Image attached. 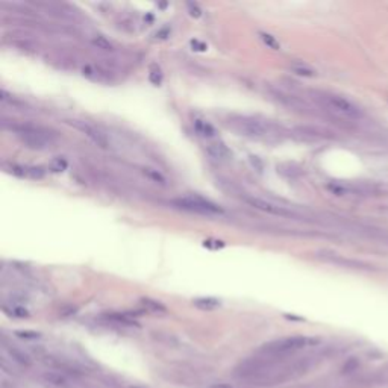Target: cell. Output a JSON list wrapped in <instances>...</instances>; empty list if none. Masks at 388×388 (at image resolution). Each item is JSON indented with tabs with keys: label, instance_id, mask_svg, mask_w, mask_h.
Returning <instances> with one entry per match:
<instances>
[{
	"label": "cell",
	"instance_id": "1",
	"mask_svg": "<svg viewBox=\"0 0 388 388\" xmlns=\"http://www.w3.org/2000/svg\"><path fill=\"white\" fill-rule=\"evenodd\" d=\"M311 343H314V340H310L307 337H288V338H281L265 344L261 349V352L267 356H284V355H290L297 350H302Z\"/></svg>",
	"mask_w": 388,
	"mask_h": 388
},
{
	"label": "cell",
	"instance_id": "2",
	"mask_svg": "<svg viewBox=\"0 0 388 388\" xmlns=\"http://www.w3.org/2000/svg\"><path fill=\"white\" fill-rule=\"evenodd\" d=\"M172 203L176 205L178 208L197 212V214H221L223 212V209L218 205H215L211 200H206L200 196H188V197L175 199Z\"/></svg>",
	"mask_w": 388,
	"mask_h": 388
},
{
	"label": "cell",
	"instance_id": "3",
	"mask_svg": "<svg viewBox=\"0 0 388 388\" xmlns=\"http://www.w3.org/2000/svg\"><path fill=\"white\" fill-rule=\"evenodd\" d=\"M322 100H323V103L327 108H330L337 114L344 116L347 119H358L361 116V111L358 109V106H355L346 97H341V96H337V94H323Z\"/></svg>",
	"mask_w": 388,
	"mask_h": 388
},
{
	"label": "cell",
	"instance_id": "4",
	"mask_svg": "<svg viewBox=\"0 0 388 388\" xmlns=\"http://www.w3.org/2000/svg\"><path fill=\"white\" fill-rule=\"evenodd\" d=\"M17 130V135L20 138V141L34 150H43L49 146V140L46 136V133H43L41 130L35 129L32 126H21V128H14Z\"/></svg>",
	"mask_w": 388,
	"mask_h": 388
},
{
	"label": "cell",
	"instance_id": "5",
	"mask_svg": "<svg viewBox=\"0 0 388 388\" xmlns=\"http://www.w3.org/2000/svg\"><path fill=\"white\" fill-rule=\"evenodd\" d=\"M244 200L255 209H259L262 212H267V214H271V215H278V217H293L294 212H291L290 209H285L284 206H279V205H274L271 202H267L264 199H259V197H252V196H246Z\"/></svg>",
	"mask_w": 388,
	"mask_h": 388
},
{
	"label": "cell",
	"instance_id": "6",
	"mask_svg": "<svg viewBox=\"0 0 388 388\" xmlns=\"http://www.w3.org/2000/svg\"><path fill=\"white\" fill-rule=\"evenodd\" d=\"M73 128H76L77 130H80L82 133H85L94 144H97L99 147H102V149H108L109 147V141H108V138H106V135L103 133V132H100L99 129H96V128H93L91 125H87V123H84V122H68Z\"/></svg>",
	"mask_w": 388,
	"mask_h": 388
},
{
	"label": "cell",
	"instance_id": "7",
	"mask_svg": "<svg viewBox=\"0 0 388 388\" xmlns=\"http://www.w3.org/2000/svg\"><path fill=\"white\" fill-rule=\"evenodd\" d=\"M235 123H237V128L244 135L252 136V138H262L270 132L268 126H265L262 122L255 120V119H241Z\"/></svg>",
	"mask_w": 388,
	"mask_h": 388
},
{
	"label": "cell",
	"instance_id": "8",
	"mask_svg": "<svg viewBox=\"0 0 388 388\" xmlns=\"http://www.w3.org/2000/svg\"><path fill=\"white\" fill-rule=\"evenodd\" d=\"M206 152L211 158L217 159V161H226L232 156V152L228 149V146L221 141H215V143H209L206 146Z\"/></svg>",
	"mask_w": 388,
	"mask_h": 388
},
{
	"label": "cell",
	"instance_id": "9",
	"mask_svg": "<svg viewBox=\"0 0 388 388\" xmlns=\"http://www.w3.org/2000/svg\"><path fill=\"white\" fill-rule=\"evenodd\" d=\"M43 379L53 388H71V381L61 372H47L43 375Z\"/></svg>",
	"mask_w": 388,
	"mask_h": 388
},
{
	"label": "cell",
	"instance_id": "10",
	"mask_svg": "<svg viewBox=\"0 0 388 388\" xmlns=\"http://www.w3.org/2000/svg\"><path fill=\"white\" fill-rule=\"evenodd\" d=\"M194 129L203 138H214L215 133H217L215 128L211 123L203 122V120H194Z\"/></svg>",
	"mask_w": 388,
	"mask_h": 388
},
{
	"label": "cell",
	"instance_id": "11",
	"mask_svg": "<svg viewBox=\"0 0 388 388\" xmlns=\"http://www.w3.org/2000/svg\"><path fill=\"white\" fill-rule=\"evenodd\" d=\"M8 352H9V355L12 356V359L17 361L18 364L26 366V367L31 366V358H29L23 350H20V349H17V347H9Z\"/></svg>",
	"mask_w": 388,
	"mask_h": 388
},
{
	"label": "cell",
	"instance_id": "12",
	"mask_svg": "<svg viewBox=\"0 0 388 388\" xmlns=\"http://www.w3.org/2000/svg\"><path fill=\"white\" fill-rule=\"evenodd\" d=\"M194 305L200 310H214L217 307H220V300L212 299V297H202V299H196L193 302Z\"/></svg>",
	"mask_w": 388,
	"mask_h": 388
},
{
	"label": "cell",
	"instance_id": "13",
	"mask_svg": "<svg viewBox=\"0 0 388 388\" xmlns=\"http://www.w3.org/2000/svg\"><path fill=\"white\" fill-rule=\"evenodd\" d=\"M259 38H261V41H262L267 47H270V49H273V50H279V49H281L279 41H278L273 35H270V34H267V32H259Z\"/></svg>",
	"mask_w": 388,
	"mask_h": 388
},
{
	"label": "cell",
	"instance_id": "14",
	"mask_svg": "<svg viewBox=\"0 0 388 388\" xmlns=\"http://www.w3.org/2000/svg\"><path fill=\"white\" fill-rule=\"evenodd\" d=\"M93 44L97 47V49H100V50H105V52H113L114 50V46H113V43H109L105 37H102V35H97V37H94L93 38Z\"/></svg>",
	"mask_w": 388,
	"mask_h": 388
},
{
	"label": "cell",
	"instance_id": "15",
	"mask_svg": "<svg viewBox=\"0 0 388 388\" xmlns=\"http://www.w3.org/2000/svg\"><path fill=\"white\" fill-rule=\"evenodd\" d=\"M358 367H359V359L353 356V358H349V359L343 364L341 372L346 373V375H349V373H353L355 370H358Z\"/></svg>",
	"mask_w": 388,
	"mask_h": 388
},
{
	"label": "cell",
	"instance_id": "16",
	"mask_svg": "<svg viewBox=\"0 0 388 388\" xmlns=\"http://www.w3.org/2000/svg\"><path fill=\"white\" fill-rule=\"evenodd\" d=\"M291 70H293L296 74H299V76H305V77H314V76H316V71H314L313 68L307 67V65L296 64L291 67Z\"/></svg>",
	"mask_w": 388,
	"mask_h": 388
},
{
	"label": "cell",
	"instance_id": "17",
	"mask_svg": "<svg viewBox=\"0 0 388 388\" xmlns=\"http://www.w3.org/2000/svg\"><path fill=\"white\" fill-rule=\"evenodd\" d=\"M144 175H146V176H149L150 179H153V181L159 182V184H165L164 176H162L158 170H153V169H144Z\"/></svg>",
	"mask_w": 388,
	"mask_h": 388
},
{
	"label": "cell",
	"instance_id": "18",
	"mask_svg": "<svg viewBox=\"0 0 388 388\" xmlns=\"http://www.w3.org/2000/svg\"><path fill=\"white\" fill-rule=\"evenodd\" d=\"M65 167H67V161L63 159V158H57V159H53L52 164H50L52 172H63V170H65Z\"/></svg>",
	"mask_w": 388,
	"mask_h": 388
},
{
	"label": "cell",
	"instance_id": "19",
	"mask_svg": "<svg viewBox=\"0 0 388 388\" xmlns=\"http://www.w3.org/2000/svg\"><path fill=\"white\" fill-rule=\"evenodd\" d=\"M143 303L150 308L152 311H165V308L162 305H159L158 302H153V300H149V299H143Z\"/></svg>",
	"mask_w": 388,
	"mask_h": 388
},
{
	"label": "cell",
	"instance_id": "20",
	"mask_svg": "<svg viewBox=\"0 0 388 388\" xmlns=\"http://www.w3.org/2000/svg\"><path fill=\"white\" fill-rule=\"evenodd\" d=\"M27 176H29V178H37V179H40V178L44 176V172H43L40 167H29V169H27Z\"/></svg>",
	"mask_w": 388,
	"mask_h": 388
},
{
	"label": "cell",
	"instance_id": "21",
	"mask_svg": "<svg viewBox=\"0 0 388 388\" xmlns=\"http://www.w3.org/2000/svg\"><path fill=\"white\" fill-rule=\"evenodd\" d=\"M17 334V337H20V338H26V340H35V338H38L40 337V334H37V332H31V330H18V332H15Z\"/></svg>",
	"mask_w": 388,
	"mask_h": 388
},
{
	"label": "cell",
	"instance_id": "22",
	"mask_svg": "<svg viewBox=\"0 0 388 388\" xmlns=\"http://www.w3.org/2000/svg\"><path fill=\"white\" fill-rule=\"evenodd\" d=\"M187 6H188V11H190V15L194 17V18H199L200 15H202V9L199 8V5L197 3H187Z\"/></svg>",
	"mask_w": 388,
	"mask_h": 388
},
{
	"label": "cell",
	"instance_id": "23",
	"mask_svg": "<svg viewBox=\"0 0 388 388\" xmlns=\"http://www.w3.org/2000/svg\"><path fill=\"white\" fill-rule=\"evenodd\" d=\"M11 314L15 316V317H27L29 316V313L24 308H21V307H12Z\"/></svg>",
	"mask_w": 388,
	"mask_h": 388
},
{
	"label": "cell",
	"instance_id": "24",
	"mask_svg": "<svg viewBox=\"0 0 388 388\" xmlns=\"http://www.w3.org/2000/svg\"><path fill=\"white\" fill-rule=\"evenodd\" d=\"M209 388H234L231 384H226V382H218V384H214Z\"/></svg>",
	"mask_w": 388,
	"mask_h": 388
}]
</instances>
